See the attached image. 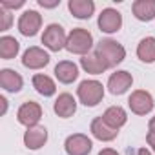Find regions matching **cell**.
<instances>
[{
  "instance_id": "obj_1",
  "label": "cell",
  "mask_w": 155,
  "mask_h": 155,
  "mask_svg": "<svg viewBox=\"0 0 155 155\" xmlns=\"http://www.w3.org/2000/svg\"><path fill=\"white\" fill-rule=\"evenodd\" d=\"M95 53L102 58V62L110 68H115L117 64H120L124 58H126V49L122 44H119L117 40H111V38H104L97 44L95 48Z\"/></svg>"
},
{
  "instance_id": "obj_2",
  "label": "cell",
  "mask_w": 155,
  "mask_h": 155,
  "mask_svg": "<svg viewBox=\"0 0 155 155\" xmlns=\"http://www.w3.org/2000/svg\"><path fill=\"white\" fill-rule=\"evenodd\" d=\"M93 48V35L84 29V28H75L71 29V33L68 35V42H66V49L73 55H88L90 49Z\"/></svg>"
},
{
  "instance_id": "obj_3",
  "label": "cell",
  "mask_w": 155,
  "mask_h": 155,
  "mask_svg": "<svg viewBox=\"0 0 155 155\" xmlns=\"http://www.w3.org/2000/svg\"><path fill=\"white\" fill-rule=\"evenodd\" d=\"M77 97H79V101L88 106V108H93L97 106L102 99H104V86L95 81V79H86L79 84V88H77Z\"/></svg>"
},
{
  "instance_id": "obj_4",
  "label": "cell",
  "mask_w": 155,
  "mask_h": 155,
  "mask_svg": "<svg viewBox=\"0 0 155 155\" xmlns=\"http://www.w3.org/2000/svg\"><path fill=\"white\" fill-rule=\"evenodd\" d=\"M66 42H68V37L60 24H49L42 33V44L49 51H60L62 48H66Z\"/></svg>"
},
{
  "instance_id": "obj_5",
  "label": "cell",
  "mask_w": 155,
  "mask_h": 155,
  "mask_svg": "<svg viewBox=\"0 0 155 155\" xmlns=\"http://www.w3.org/2000/svg\"><path fill=\"white\" fill-rule=\"evenodd\" d=\"M128 106L135 115H148L153 110L155 102L151 93H148L146 90H135L128 99Z\"/></svg>"
},
{
  "instance_id": "obj_6",
  "label": "cell",
  "mask_w": 155,
  "mask_h": 155,
  "mask_svg": "<svg viewBox=\"0 0 155 155\" xmlns=\"http://www.w3.org/2000/svg\"><path fill=\"white\" fill-rule=\"evenodd\" d=\"M64 148L68 155H88L93 148V142L84 133H73L66 139Z\"/></svg>"
},
{
  "instance_id": "obj_7",
  "label": "cell",
  "mask_w": 155,
  "mask_h": 155,
  "mask_svg": "<svg viewBox=\"0 0 155 155\" xmlns=\"http://www.w3.org/2000/svg\"><path fill=\"white\" fill-rule=\"evenodd\" d=\"M42 117V108L38 102H24L18 111H17V119L20 124H24L26 128H33V126H38V120Z\"/></svg>"
},
{
  "instance_id": "obj_8",
  "label": "cell",
  "mask_w": 155,
  "mask_h": 155,
  "mask_svg": "<svg viewBox=\"0 0 155 155\" xmlns=\"http://www.w3.org/2000/svg\"><path fill=\"white\" fill-rule=\"evenodd\" d=\"M40 26H42V17L35 9L24 11L20 15V18H18V31L24 37H35L38 33V29H40Z\"/></svg>"
},
{
  "instance_id": "obj_9",
  "label": "cell",
  "mask_w": 155,
  "mask_h": 155,
  "mask_svg": "<svg viewBox=\"0 0 155 155\" xmlns=\"http://www.w3.org/2000/svg\"><path fill=\"white\" fill-rule=\"evenodd\" d=\"M22 64L29 69H42L49 64V55L48 51H44L42 48H37V46H31L24 51L22 55Z\"/></svg>"
},
{
  "instance_id": "obj_10",
  "label": "cell",
  "mask_w": 155,
  "mask_h": 155,
  "mask_svg": "<svg viewBox=\"0 0 155 155\" xmlns=\"http://www.w3.org/2000/svg\"><path fill=\"white\" fill-rule=\"evenodd\" d=\"M122 26V15L113 9V8H106L102 9V13L99 15V28L104 33H117Z\"/></svg>"
},
{
  "instance_id": "obj_11",
  "label": "cell",
  "mask_w": 155,
  "mask_h": 155,
  "mask_svg": "<svg viewBox=\"0 0 155 155\" xmlns=\"http://www.w3.org/2000/svg\"><path fill=\"white\" fill-rule=\"evenodd\" d=\"M133 84V77L128 71H115L108 79V90L111 95H122L126 93Z\"/></svg>"
},
{
  "instance_id": "obj_12",
  "label": "cell",
  "mask_w": 155,
  "mask_h": 155,
  "mask_svg": "<svg viewBox=\"0 0 155 155\" xmlns=\"http://www.w3.org/2000/svg\"><path fill=\"white\" fill-rule=\"evenodd\" d=\"M48 142V130L44 126H33L28 128L24 133V144L28 150H40Z\"/></svg>"
},
{
  "instance_id": "obj_13",
  "label": "cell",
  "mask_w": 155,
  "mask_h": 155,
  "mask_svg": "<svg viewBox=\"0 0 155 155\" xmlns=\"http://www.w3.org/2000/svg\"><path fill=\"white\" fill-rule=\"evenodd\" d=\"M55 77L62 84H71L73 81H77V77H79V68L71 60H60L55 66Z\"/></svg>"
},
{
  "instance_id": "obj_14",
  "label": "cell",
  "mask_w": 155,
  "mask_h": 155,
  "mask_svg": "<svg viewBox=\"0 0 155 155\" xmlns=\"http://www.w3.org/2000/svg\"><path fill=\"white\" fill-rule=\"evenodd\" d=\"M53 110H55V113H57L58 117L68 119V117H71V115L77 111V101L73 99L71 93H60V95L57 97L55 104H53Z\"/></svg>"
},
{
  "instance_id": "obj_15",
  "label": "cell",
  "mask_w": 155,
  "mask_h": 155,
  "mask_svg": "<svg viewBox=\"0 0 155 155\" xmlns=\"http://www.w3.org/2000/svg\"><path fill=\"white\" fill-rule=\"evenodd\" d=\"M90 130H91L93 137H95V139H99V140H102V142H110V140H113V139L117 137V133H119V130H113L111 126H108V124L104 122V119H102V117L93 119V120H91Z\"/></svg>"
},
{
  "instance_id": "obj_16",
  "label": "cell",
  "mask_w": 155,
  "mask_h": 155,
  "mask_svg": "<svg viewBox=\"0 0 155 155\" xmlns=\"http://www.w3.org/2000/svg\"><path fill=\"white\" fill-rule=\"evenodd\" d=\"M0 86H2L6 91H9V93H17V91L22 90L24 81H22V77L17 71L6 68V69L0 71Z\"/></svg>"
},
{
  "instance_id": "obj_17",
  "label": "cell",
  "mask_w": 155,
  "mask_h": 155,
  "mask_svg": "<svg viewBox=\"0 0 155 155\" xmlns=\"http://www.w3.org/2000/svg\"><path fill=\"white\" fill-rule=\"evenodd\" d=\"M131 11L137 20L140 22H150L155 18V0H135Z\"/></svg>"
},
{
  "instance_id": "obj_18",
  "label": "cell",
  "mask_w": 155,
  "mask_h": 155,
  "mask_svg": "<svg viewBox=\"0 0 155 155\" xmlns=\"http://www.w3.org/2000/svg\"><path fill=\"white\" fill-rule=\"evenodd\" d=\"M71 15L75 18H90L93 13H95V4H93V0H69V4H68Z\"/></svg>"
},
{
  "instance_id": "obj_19",
  "label": "cell",
  "mask_w": 155,
  "mask_h": 155,
  "mask_svg": "<svg viewBox=\"0 0 155 155\" xmlns=\"http://www.w3.org/2000/svg\"><path fill=\"white\" fill-rule=\"evenodd\" d=\"M101 117H102L104 122H106L108 126H111L113 130L122 128V126L126 124V120H128V115H126L124 108H120V106H110V108L104 111V115H101Z\"/></svg>"
},
{
  "instance_id": "obj_20",
  "label": "cell",
  "mask_w": 155,
  "mask_h": 155,
  "mask_svg": "<svg viewBox=\"0 0 155 155\" xmlns=\"http://www.w3.org/2000/svg\"><path fill=\"white\" fill-rule=\"evenodd\" d=\"M81 66H82V69H84L86 73H90V75H101V73H104V71L108 69V66L102 62V58H101L97 53H88V55H84V57L81 58Z\"/></svg>"
},
{
  "instance_id": "obj_21",
  "label": "cell",
  "mask_w": 155,
  "mask_h": 155,
  "mask_svg": "<svg viewBox=\"0 0 155 155\" xmlns=\"http://www.w3.org/2000/svg\"><path fill=\"white\" fill-rule=\"evenodd\" d=\"M33 88H35L40 95H44V97H51V95H55V91H57L55 81L51 79V77L44 75V73L33 75Z\"/></svg>"
},
{
  "instance_id": "obj_22",
  "label": "cell",
  "mask_w": 155,
  "mask_h": 155,
  "mask_svg": "<svg viewBox=\"0 0 155 155\" xmlns=\"http://www.w3.org/2000/svg\"><path fill=\"white\" fill-rule=\"evenodd\" d=\"M137 57L146 62V64H151L155 62V37H146L139 42L137 46Z\"/></svg>"
},
{
  "instance_id": "obj_23",
  "label": "cell",
  "mask_w": 155,
  "mask_h": 155,
  "mask_svg": "<svg viewBox=\"0 0 155 155\" xmlns=\"http://www.w3.org/2000/svg\"><path fill=\"white\" fill-rule=\"evenodd\" d=\"M20 51V44L15 37H9V35H4L0 38V57L4 60H11L18 55Z\"/></svg>"
},
{
  "instance_id": "obj_24",
  "label": "cell",
  "mask_w": 155,
  "mask_h": 155,
  "mask_svg": "<svg viewBox=\"0 0 155 155\" xmlns=\"http://www.w3.org/2000/svg\"><path fill=\"white\" fill-rule=\"evenodd\" d=\"M11 13L8 11V9H4V8H0V31H6V29H9V26H11Z\"/></svg>"
},
{
  "instance_id": "obj_25",
  "label": "cell",
  "mask_w": 155,
  "mask_h": 155,
  "mask_svg": "<svg viewBox=\"0 0 155 155\" xmlns=\"http://www.w3.org/2000/svg\"><path fill=\"white\" fill-rule=\"evenodd\" d=\"M24 6V0H2L0 2V8L4 9H18Z\"/></svg>"
},
{
  "instance_id": "obj_26",
  "label": "cell",
  "mask_w": 155,
  "mask_h": 155,
  "mask_svg": "<svg viewBox=\"0 0 155 155\" xmlns=\"http://www.w3.org/2000/svg\"><path fill=\"white\" fill-rule=\"evenodd\" d=\"M38 4H40L42 8L51 9V8H57V6L60 4V0H38Z\"/></svg>"
},
{
  "instance_id": "obj_27",
  "label": "cell",
  "mask_w": 155,
  "mask_h": 155,
  "mask_svg": "<svg viewBox=\"0 0 155 155\" xmlns=\"http://www.w3.org/2000/svg\"><path fill=\"white\" fill-rule=\"evenodd\" d=\"M146 142L151 146V150L155 151V133H151V131H148V135H146Z\"/></svg>"
},
{
  "instance_id": "obj_28",
  "label": "cell",
  "mask_w": 155,
  "mask_h": 155,
  "mask_svg": "<svg viewBox=\"0 0 155 155\" xmlns=\"http://www.w3.org/2000/svg\"><path fill=\"white\" fill-rule=\"evenodd\" d=\"M99 155H119L113 148H104V150H101L99 151Z\"/></svg>"
},
{
  "instance_id": "obj_29",
  "label": "cell",
  "mask_w": 155,
  "mask_h": 155,
  "mask_svg": "<svg viewBox=\"0 0 155 155\" xmlns=\"http://www.w3.org/2000/svg\"><path fill=\"white\" fill-rule=\"evenodd\" d=\"M148 130H150L151 133H155V117L150 119V122H148Z\"/></svg>"
},
{
  "instance_id": "obj_30",
  "label": "cell",
  "mask_w": 155,
  "mask_h": 155,
  "mask_svg": "<svg viewBox=\"0 0 155 155\" xmlns=\"http://www.w3.org/2000/svg\"><path fill=\"white\" fill-rule=\"evenodd\" d=\"M137 155H151V153H150V150H146V148H139V150H137Z\"/></svg>"
}]
</instances>
